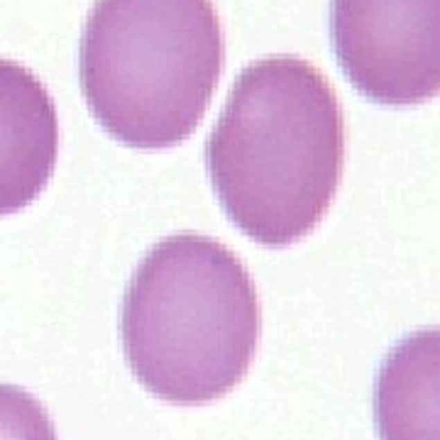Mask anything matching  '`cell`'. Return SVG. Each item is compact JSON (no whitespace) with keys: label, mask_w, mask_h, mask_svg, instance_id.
Returning a JSON list of instances; mask_svg holds the SVG:
<instances>
[{"label":"cell","mask_w":440,"mask_h":440,"mask_svg":"<svg viewBox=\"0 0 440 440\" xmlns=\"http://www.w3.org/2000/svg\"><path fill=\"white\" fill-rule=\"evenodd\" d=\"M218 201L254 243L286 247L328 213L345 166V118L326 73L294 54L247 64L206 145Z\"/></svg>","instance_id":"1"},{"label":"cell","mask_w":440,"mask_h":440,"mask_svg":"<svg viewBox=\"0 0 440 440\" xmlns=\"http://www.w3.org/2000/svg\"><path fill=\"white\" fill-rule=\"evenodd\" d=\"M245 264L213 238L182 233L147 252L123 301L125 360L159 399L201 406L235 389L259 342Z\"/></svg>","instance_id":"2"},{"label":"cell","mask_w":440,"mask_h":440,"mask_svg":"<svg viewBox=\"0 0 440 440\" xmlns=\"http://www.w3.org/2000/svg\"><path fill=\"white\" fill-rule=\"evenodd\" d=\"M223 64L213 0H96L78 47L88 110L110 137L135 150L188 140Z\"/></svg>","instance_id":"3"},{"label":"cell","mask_w":440,"mask_h":440,"mask_svg":"<svg viewBox=\"0 0 440 440\" xmlns=\"http://www.w3.org/2000/svg\"><path fill=\"white\" fill-rule=\"evenodd\" d=\"M331 35L364 98L404 108L440 96V0H333Z\"/></svg>","instance_id":"4"},{"label":"cell","mask_w":440,"mask_h":440,"mask_svg":"<svg viewBox=\"0 0 440 440\" xmlns=\"http://www.w3.org/2000/svg\"><path fill=\"white\" fill-rule=\"evenodd\" d=\"M57 155L59 118L47 86L27 67L0 59V215L44 191Z\"/></svg>","instance_id":"5"},{"label":"cell","mask_w":440,"mask_h":440,"mask_svg":"<svg viewBox=\"0 0 440 440\" xmlns=\"http://www.w3.org/2000/svg\"><path fill=\"white\" fill-rule=\"evenodd\" d=\"M374 419L382 440H440V328L404 337L384 360Z\"/></svg>","instance_id":"6"},{"label":"cell","mask_w":440,"mask_h":440,"mask_svg":"<svg viewBox=\"0 0 440 440\" xmlns=\"http://www.w3.org/2000/svg\"><path fill=\"white\" fill-rule=\"evenodd\" d=\"M0 440H57V430L32 394L0 384Z\"/></svg>","instance_id":"7"}]
</instances>
